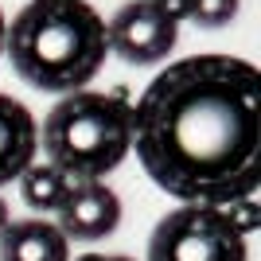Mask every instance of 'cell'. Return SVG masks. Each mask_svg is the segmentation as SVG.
Segmentation results:
<instances>
[{
	"label": "cell",
	"instance_id": "cell-1",
	"mask_svg": "<svg viewBox=\"0 0 261 261\" xmlns=\"http://www.w3.org/2000/svg\"><path fill=\"white\" fill-rule=\"evenodd\" d=\"M133 148L160 191L234 207L261 184V74L238 55H191L133 101Z\"/></svg>",
	"mask_w": 261,
	"mask_h": 261
},
{
	"label": "cell",
	"instance_id": "cell-2",
	"mask_svg": "<svg viewBox=\"0 0 261 261\" xmlns=\"http://www.w3.org/2000/svg\"><path fill=\"white\" fill-rule=\"evenodd\" d=\"M12 70L43 94H74L109 55L106 20L86 0H28L4 28Z\"/></svg>",
	"mask_w": 261,
	"mask_h": 261
},
{
	"label": "cell",
	"instance_id": "cell-3",
	"mask_svg": "<svg viewBox=\"0 0 261 261\" xmlns=\"http://www.w3.org/2000/svg\"><path fill=\"white\" fill-rule=\"evenodd\" d=\"M47 164L66 179H106L133 148V101L125 90H74L51 106L39 133Z\"/></svg>",
	"mask_w": 261,
	"mask_h": 261
},
{
	"label": "cell",
	"instance_id": "cell-4",
	"mask_svg": "<svg viewBox=\"0 0 261 261\" xmlns=\"http://www.w3.org/2000/svg\"><path fill=\"white\" fill-rule=\"evenodd\" d=\"M257 226L253 199L234 207L184 203L156 222L148 261H246V234Z\"/></svg>",
	"mask_w": 261,
	"mask_h": 261
},
{
	"label": "cell",
	"instance_id": "cell-5",
	"mask_svg": "<svg viewBox=\"0 0 261 261\" xmlns=\"http://www.w3.org/2000/svg\"><path fill=\"white\" fill-rule=\"evenodd\" d=\"M106 43L129 66H156L179 43V16L160 0H129L106 23Z\"/></svg>",
	"mask_w": 261,
	"mask_h": 261
},
{
	"label": "cell",
	"instance_id": "cell-6",
	"mask_svg": "<svg viewBox=\"0 0 261 261\" xmlns=\"http://www.w3.org/2000/svg\"><path fill=\"white\" fill-rule=\"evenodd\" d=\"M59 215V230L70 242H101L121 226V199L101 179H70Z\"/></svg>",
	"mask_w": 261,
	"mask_h": 261
},
{
	"label": "cell",
	"instance_id": "cell-7",
	"mask_svg": "<svg viewBox=\"0 0 261 261\" xmlns=\"http://www.w3.org/2000/svg\"><path fill=\"white\" fill-rule=\"evenodd\" d=\"M39 152V129L32 109L12 94H0V187L20 179L23 168L35 164Z\"/></svg>",
	"mask_w": 261,
	"mask_h": 261
},
{
	"label": "cell",
	"instance_id": "cell-8",
	"mask_svg": "<svg viewBox=\"0 0 261 261\" xmlns=\"http://www.w3.org/2000/svg\"><path fill=\"white\" fill-rule=\"evenodd\" d=\"M0 261H70V242L43 215L20 218L0 230Z\"/></svg>",
	"mask_w": 261,
	"mask_h": 261
},
{
	"label": "cell",
	"instance_id": "cell-9",
	"mask_svg": "<svg viewBox=\"0 0 261 261\" xmlns=\"http://www.w3.org/2000/svg\"><path fill=\"white\" fill-rule=\"evenodd\" d=\"M66 187H70V179H66L59 168H51V164H32V168H23V175H20V199L35 215H51V211L63 207Z\"/></svg>",
	"mask_w": 261,
	"mask_h": 261
},
{
	"label": "cell",
	"instance_id": "cell-10",
	"mask_svg": "<svg viewBox=\"0 0 261 261\" xmlns=\"http://www.w3.org/2000/svg\"><path fill=\"white\" fill-rule=\"evenodd\" d=\"M238 8H242V0H179L175 16L199 23V28H226L238 16Z\"/></svg>",
	"mask_w": 261,
	"mask_h": 261
},
{
	"label": "cell",
	"instance_id": "cell-11",
	"mask_svg": "<svg viewBox=\"0 0 261 261\" xmlns=\"http://www.w3.org/2000/svg\"><path fill=\"white\" fill-rule=\"evenodd\" d=\"M8 222H12V211H8V203H4V199H0V230L8 226Z\"/></svg>",
	"mask_w": 261,
	"mask_h": 261
},
{
	"label": "cell",
	"instance_id": "cell-12",
	"mask_svg": "<svg viewBox=\"0 0 261 261\" xmlns=\"http://www.w3.org/2000/svg\"><path fill=\"white\" fill-rule=\"evenodd\" d=\"M4 28H8V20H4V12H0V55H4Z\"/></svg>",
	"mask_w": 261,
	"mask_h": 261
},
{
	"label": "cell",
	"instance_id": "cell-13",
	"mask_svg": "<svg viewBox=\"0 0 261 261\" xmlns=\"http://www.w3.org/2000/svg\"><path fill=\"white\" fill-rule=\"evenodd\" d=\"M74 261H106L101 253H82V257H74Z\"/></svg>",
	"mask_w": 261,
	"mask_h": 261
},
{
	"label": "cell",
	"instance_id": "cell-14",
	"mask_svg": "<svg viewBox=\"0 0 261 261\" xmlns=\"http://www.w3.org/2000/svg\"><path fill=\"white\" fill-rule=\"evenodd\" d=\"M106 261H133V257H125V253H117V257H106Z\"/></svg>",
	"mask_w": 261,
	"mask_h": 261
},
{
	"label": "cell",
	"instance_id": "cell-15",
	"mask_svg": "<svg viewBox=\"0 0 261 261\" xmlns=\"http://www.w3.org/2000/svg\"><path fill=\"white\" fill-rule=\"evenodd\" d=\"M160 4H172V8H175V4H179V0H160Z\"/></svg>",
	"mask_w": 261,
	"mask_h": 261
}]
</instances>
